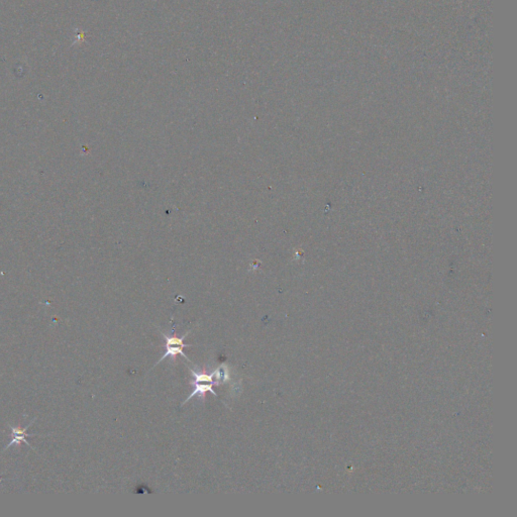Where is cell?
<instances>
[{
	"mask_svg": "<svg viewBox=\"0 0 517 517\" xmlns=\"http://www.w3.org/2000/svg\"><path fill=\"white\" fill-rule=\"evenodd\" d=\"M34 421H35V420L31 421L30 424H29L27 427H25L22 428V429H21V428H19V427H11V430H12V441L9 443V445L6 446L5 450L8 449V448H10V447H12V446H14V445H20L22 442H24L27 446H29L30 448H33V447H31V446L28 444V442L25 440V437H26V436H34V434H27V433H26L28 427H29L31 425L34 424Z\"/></svg>",
	"mask_w": 517,
	"mask_h": 517,
	"instance_id": "1",
	"label": "cell"
},
{
	"mask_svg": "<svg viewBox=\"0 0 517 517\" xmlns=\"http://www.w3.org/2000/svg\"><path fill=\"white\" fill-rule=\"evenodd\" d=\"M192 384H194V391H193V392H192L189 396L187 397V399L182 403V405H184L186 402H188V401H189L190 399H192V398H193L194 396H196V395H200V396L203 398V397H204V394H205L206 392H210V393H212L214 396L217 397V393L215 392L214 389H213L212 387H213V385H219V383L216 382V383H211V384H209V385H206V384L201 385V384H199V383H192Z\"/></svg>",
	"mask_w": 517,
	"mask_h": 517,
	"instance_id": "2",
	"label": "cell"
},
{
	"mask_svg": "<svg viewBox=\"0 0 517 517\" xmlns=\"http://www.w3.org/2000/svg\"><path fill=\"white\" fill-rule=\"evenodd\" d=\"M177 355H180V356L184 357V358L187 360V361H189V362L192 363L191 360H190L189 358H188V357L185 355V353L183 352V348H182V347H179V346H169V347H166V353H165L164 356L159 360V361L157 362V364H155V366H157L158 364H160V363L163 361L164 359H166V358H168V357H172L173 359H175Z\"/></svg>",
	"mask_w": 517,
	"mask_h": 517,
	"instance_id": "3",
	"label": "cell"
},
{
	"mask_svg": "<svg viewBox=\"0 0 517 517\" xmlns=\"http://www.w3.org/2000/svg\"><path fill=\"white\" fill-rule=\"evenodd\" d=\"M190 332H188L187 334H185L182 337H177L176 336H173V337H168L166 336L164 333H162V336L164 337L165 338V341H166V347H169V346H179V347H182V348H186V347H191L192 344H189V343H184L183 342V339L187 337V335L189 334Z\"/></svg>",
	"mask_w": 517,
	"mask_h": 517,
	"instance_id": "4",
	"label": "cell"
},
{
	"mask_svg": "<svg viewBox=\"0 0 517 517\" xmlns=\"http://www.w3.org/2000/svg\"><path fill=\"white\" fill-rule=\"evenodd\" d=\"M190 372L191 374L194 376L195 378V381L194 383H200V382H209V383H213V372L211 374H206V373H199V372H195L193 370L190 369ZM216 383V382H214ZM219 383V382H217Z\"/></svg>",
	"mask_w": 517,
	"mask_h": 517,
	"instance_id": "5",
	"label": "cell"
},
{
	"mask_svg": "<svg viewBox=\"0 0 517 517\" xmlns=\"http://www.w3.org/2000/svg\"><path fill=\"white\" fill-rule=\"evenodd\" d=\"M213 374L216 377V379L221 380L222 383H225L228 380V371H227V367L225 365H223V366L219 367L218 369H216L213 372Z\"/></svg>",
	"mask_w": 517,
	"mask_h": 517,
	"instance_id": "6",
	"label": "cell"
}]
</instances>
